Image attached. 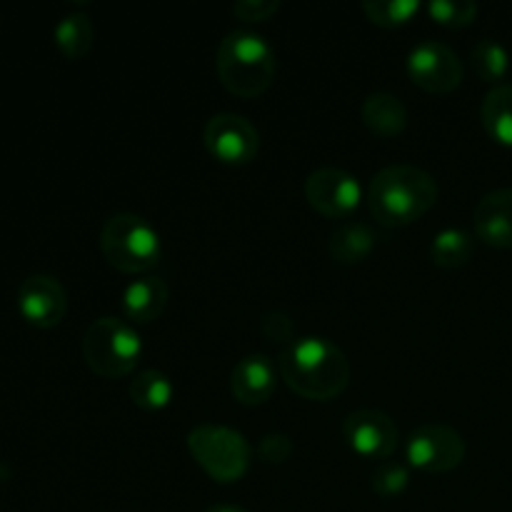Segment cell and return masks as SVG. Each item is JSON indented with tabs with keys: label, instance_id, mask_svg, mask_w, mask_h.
Listing matches in <instances>:
<instances>
[{
	"label": "cell",
	"instance_id": "cell-1",
	"mask_svg": "<svg viewBox=\"0 0 512 512\" xmlns=\"http://www.w3.org/2000/svg\"><path fill=\"white\" fill-rule=\"evenodd\" d=\"M288 388L308 400H333L348 388L350 360L333 340L320 335L293 338L278 355Z\"/></svg>",
	"mask_w": 512,
	"mask_h": 512
},
{
	"label": "cell",
	"instance_id": "cell-2",
	"mask_svg": "<svg viewBox=\"0 0 512 512\" xmlns=\"http://www.w3.org/2000/svg\"><path fill=\"white\" fill-rule=\"evenodd\" d=\"M438 180L413 163L385 165L368 185L370 213L383 225H410L438 200Z\"/></svg>",
	"mask_w": 512,
	"mask_h": 512
},
{
	"label": "cell",
	"instance_id": "cell-3",
	"mask_svg": "<svg viewBox=\"0 0 512 512\" xmlns=\"http://www.w3.org/2000/svg\"><path fill=\"white\" fill-rule=\"evenodd\" d=\"M215 70L220 83L233 95L258 98L273 85L278 55L265 35L248 28H235L218 43Z\"/></svg>",
	"mask_w": 512,
	"mask_h": 512
},
{
	"label": "cell",
	"instance_id": "cell-4",
	"mask_svg": "<svg viewBox=\"0 0 512 512\" xmlns=\"http://www.w3.org/2000/svg\"><path fill=\"white\" fill-rule=\"evenodd\" d=\"M100 253L120 273H145L163 255V240L150 220L138 213H115L100 228Z\"/></svg>",
	"mask_w": 512,
	"mask_h": 512
},
{
	"label": "cell",
	"instance_id": "cell-5",
	"mask_svg": "<svg viewBox=\"0 0 512 512\" xmlns=\"http://www.w3.org/2000/svg\"><path fill=\"white\" fill-rule=\"evenodd\" d=\"M143 355V338L130 320L103 315L83 335V358L100 378H123L133 373Z\"/></svg>",
	"mask_w": 512,
	"mask_h": 512
},
{
	"label": "cell",
	"instance_id": "cell-6",
	"mask_svg": "<svg viewBox=\"0 0 512 512\" xmlns=\"http://www.w3.org/2000/svg\"><path fill=\"white\" fill-rule=\"evenodd\" d=\"M188 450L195 463L218 483H235L243 478L253 458L248 438L240 430L215 423L195 425L188 433Z\"/></svg>",
	"mask_w": 512,
	"mask_h": 512
},
{
	"label": "cell",
	"instance_id": "cell-7",
	"mask_svg": "<svg viewBox=\"0 0 512 512\" xmlns=\"http://www.w3.org/2000/svg\"><path fill=\"white\" fill-rule=\"evenodd\" d=\"M465 438L445 423H425L410 433L405 458L425 473H448L465 460Z\"/></svg>",
	"mask_w": 512,
	"mask_h": 512
},
{
	"label": "cell",
	"instance_id": "cell-8",
	"mask_svg": "<svg viewBox=\"0 0 512 512\" xmlns=\"http://www.w3.org/2000/svg\"><path fill=\"white\" fill-rule=\"evenodd\" d=\"M408 75L418 88L428 93H450L463 83V60L450 45L435 38H425L410 48Z\"/></svg>",
	"mask_w": 512,
	"mask_h": 512
},
{
	"label": "cell",
	"instance_id": "cell-9",
	"mask_svg": "<svg viewBox=\"0 0 512 512\" xmlns=\"http://www.w3.org/2000/svg\"><path fill=\"white\" fill-rule=\"evenodd\" d=\"M203 143L213 158L228 165H245L258 155L260 133L240 113H215L210 115L203 128Z\"/></svg>",
	"mask_w": 512,
	"mask_h": 512
},
{
	"label": "cell",
	"instance_id": "cell-10",
	"mask_svg": "<svg viewBox=\"0 0 512 512\" xmlns=\"http://www.w3.org/2000/svg\"><path fill=\"white\" fill-rule=\"evenodd\" d=\"M305 198L310 208L325 218H348L363 200V188L353 173L335 165L313 170L305 178Z\"/></svg>",
	"mask_w": 512,
	"mask_h": 512
},
{
	"label": "cell",
	"instance_id": "cell-11",
	"mask_svg": "<svg viewBox=\"0 0 512 512\" xmlns=\"http://www.w3.org/2000/svg\"><path fill=\"white\" fill-rule=\"evenodd\" d=\"M343 435L355 453L365 458L385 460L398 448L400 430L388 413L375 408H360L345 415Z\"/></svg>",
	"mask_w": 512,
	"mask_h": 512
},
{
	"label": "cell",
	"instance_id": "cell-12",
	"mask_svg": "<svg viewBox=\"0 0 512 512\" xmlns=\"http://www.w3.org/2000/svg\"><path fill=\"white\" fill-rule=\"evenodd\" d=\"M18 310L30 325L50 330L63 323L68 313V293L53 275H28L18 288Z\"/></svg>",
	"mask_w": 512,
	"mask_h": 512
},
{
	"label": "cell",
	"instance_id": "cell-13",
	"mask_svg": "<svg viewBox=\"0 0 512 512\" xmlns=\"http://www.w3.org/2000/svg\"><path fill=\"white\" fill-rule=\"evenodd\" d=\"M278 385V368L263 353H250L230 373V393L240 405H263Z\"/></svg>",
	"mask_w": 512,
	"mask_h": 512
},
{
	"label": "cell",
	"instance_id": "cell-14",
	"mask_svg": "<svg viewBox=\"0 0 512 512\" xmlns=\"http://www.w3.org/2000/svg\"><path fill=\"white\" fill-rule=\"evenodd\" d=\"M475 235L498 250L512 248V188H495L478 200L473 213Z\"/></svg>",
	"mask_w": 512,
	"mask_h": 512
},
{
	"label": "cell",
	"instance_id": "cell-15",
	"mask_svg": "<svg viewBox=\"0 0 512 512\" xmlns=\"http://www.w3.org/2000/svg\"><path fill=\"white\" fill-rule=\"evenodd\" d=\"M168 285L165 280L145 275V278L133 280L123 290V313L130 323H153L168 308Z\"/></svg>",
	"mask_w": 512,
	"mask_h": 512
},
{
	"label": "cell",
	"instance_id": "cell-16",
	"mask_svg": "<svg viewBox=\"0 0 512 512\" xmlns=\"http://www.w3.org/2000/svg\"><path fill=\"white\" fill-rule=\"evenodd\" d=\"M375 240H378V235H375L370 223H365V220H343L330 233L328 253L340 265L363 263L373 253Z\"/></svg>",
	"mask_w": 512,
	"mask_h": 512
},
{
	"label": "cell",
	"instance_id": "cell-17",
	"mask_svg": "<svg viewBox=\"0 0 512 512\" xmlns=\"http://www.w3.org/2000/svg\"><path fill=\"white\" fill-rule=\"evenodd\" d=\"M360 115H363V123L380 138L400 135L408 125V108L398 95L388 93V90L370 93L360 105Z\"/></svg>",
	"mask_w": 512,
	"mask_h": 512
},
{
	"label": "cell",
	"instance_id": "cell-18",
	"mask_svg": "<svg viewBox=\"0 0 512 512\" xmlns=\"http://www.w3.org/2000/svg\"><path fill=\"white\" fill-rule=\"evenodd\" d=\"M480 120L495 143L512 148V83L490 88L480 105Z\"/></svg>",
	"mask_w": 512,
	"mask_h": 512
},
{
	"label": "cell",
	"instance_id": "cell-19",
	"mask_svg": "<svg viewBox=\"0 0 512 512\" xmlns=\"http://www.w3.org/2000/svg\"><path fill=\"white\" fill-rule=\"evenodd\" d=\"M55 45H58L60 53L68 60H80L90 53L95 40V28L93 20L83 10H73V13H65L63 18L55 23L53 30Z\"/></svg>",
	"mask_w": 512,
	"mask_h": 512
},
{
	"label": "cell",
	"instance_id": "cell-20",
	"mask_svg": "<svg viewBox=\"0 0 512 512\" xmlns=\"http://www.w3.org/2000/svg\"><path fill=\"white\" fill-rule=\"evenodd\" d=\"M128 393H130V400H133L140 410L158 413V410H165L170 403H173L175 385L163 370L148 368V370H140V373L130 380Z\"/></svg>",
	"mask_w": 512,
	"mask_h": 512
},
{
	"label": "cell",
	"instance_id": "cell-21",
	"mask_svg": "<svg viewBox=\"0 0 512 512\" xmlns=\"http://www.w3.org/2000/svg\"><path fill=\"white\" fill-rule=\"evenodd\" d=\"M475 240L468 230L463 228H443L430 243V258L438 268L455 270L463 268L473 258Z\"/></svg>",
	"mask_w": 512,
	"mask_h": 512
},
{
	"label": "cell",
	"instance_id": "cell-22",
	"mask_svg": "<svg viewBox=\"0 0 512 512\" xmlns=\"http://www.w3.org/2000/svg\"><path fill=\"white\" fill-rule=\"evenodd\" d=\"M470 65H473L475 75L485 83L500 85L510 70V53L503 43L493 38H483L473 45L470 50Z\"/></svg>",
	"mask_w": 512,
	"mask_h": 512
},
{
	"label": "cell",
	"instance_id": "cell-23",
	"mask_svg": "<svg viewBox=\"0 0 512 512\" xmlns=\"http://www.w3.org/2000/svg\"><path fill=\"white\" fill-rule=\"evenodd\" d=\"M363 10L375 25L398 28V25H405L418 13L420 3L418 0H365Z\"/></svg>",
	"mask_w": 512,
	"mask_h": 512
},
{
	"label": "cell",
	"instance_id": "cell-24",
	"mask_svg": "<svg viewBox=\"0 0 512 512\" xmlns=\"http://www.w3.org/2000/svg\"><path fill=\"white\" fill-rule=\"evenodd\" d=\"M410 483V470L405 463H398V460H383L378 463V468L370 475V485L378 495L383 498H393V495H400Z\"/></svg>",
	"mask_w": 512,
	"mask_h": 512
},
{
	"label": "cell",
	"instance_id": "cell-25",
	"mask_svg": "<svg viewBox=\"0 0 512 512\" xmlns=\"http://www.w3.org/2000/svg\"><path fill=\"white\" fill-rule=\"evenodd\" d=\"M430 18L438 20L448 28H465L478 15V3L473 0H430L428 3Z\"/></svg>",
	"mask_w": 512,
	"mask_h": 512
},
{
	"label": "cell",
	"instance_id": "cell-26",
	"mask_svg": "<svg viewBox=\"0 0 512 512\" xmlns=\"http://www.w3.org/2000/svg\"><path fill=\"white\" fill-rule=\"evenodd\" d=\"M260 330H263V335L268 340H275V343H285L288 345L290 340H293V318H290L285 310H268V313H263V318H260Z\"/></svg>",
	"mask_w": 512,
	"mask_h": 512
},
{
	"label": "cell",
	"instance_id": "cell-27",
	"mask_svg": "<svg viewBox=\"0 0 512 512\" xmlns=\"http://www.w3.org/2000/svg\"><path fill=\"white\" fill-rule=\"evenodd\" d=\"M258 455L265 463H285L293 455V440L285 433H265L258 443Z\"/></svg>",
	"mask_w": 512,
	"mask_h": 512
},
{
	"label": "cell",
	"instance_id": "cell-28",
	"mask_svg": "<svg viewBox=\"0 0 512 512\" xmlns=\"http://www.w3.org/2000/svg\"><path fill=\"white\" fill-rule=\"evenodd\" d=\"M275 10H280V0H238L233 5V13L245 23L268 20Z\"/></svg>",
	"mask_w": 512,
	"mask_h": 512
},
{
	"label": "cell",
	"instance_id": "cell-29",
	"mask_svg": "<svg viewBox=\"0 0 512 512\" xmlns=\"http://www.w3.org/2000/svg\"><path fill=\"white\" fill-rule=\"evenodd\" d=\"M203 512H248L243 505H235V503H215L210 508H205Z\"/></svg>",
	"mask_w": 512,
	"mask_h": 512
}]
</instances>
